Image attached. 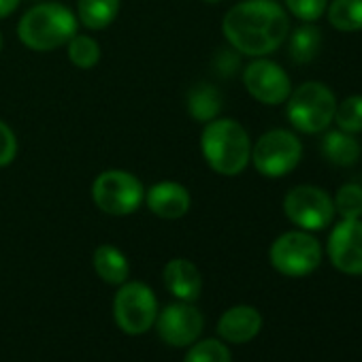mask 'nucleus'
<instances>
[{
  "label": "nucleus",
  "instance_id": "f257e3e1",
  "mask_svg": "<svg viewBox=\"0 0 362 362\" xmlns=\"http://www.w3.org/2000/svg\"><path fill=\"white\" fill-rule=\"evenodd\" d=\"M222 33L235 52L262 58L284 45L290 33V20L275 0H243L224 16Z\"/></svg>",
  "mask_w": 362,
  "mask_h": 362
},
{
  "label": "nucleus",
  "instance_id": "f03ea898",
  "mask_svg": "<svg viewBox=\"0 0 362 362\" xmlns=\"http://www.w3.org/2000/svg\"><path fill=\"white\" fill-rule=\"evenodd\" d=\"M201 151L214 173L237 177L252 160V141L241 122L216 117L207 122L201 132Z\"/></svg>",
  "mask_w": 362,
  "mask_h": 362
},
{
  "label": "nucleus",
  "instance_id": "7ed1b4c3",
  "mask_svg": "<svg viewBox=\"0 0 362 362\" xmlns=\"http://www.w3.org/2000/svg\"><path fill=\"white\" fill-rule=\"evenodd\" d=\"M79 28L77 16L62 3H41L28 9L20 24L18 37L33 52H54L66 45Z\"/></svg>",
  "mask_w": 362,
  "mask_h": 362
},
{
  "label": "nucleus",
  "instance_id": "20e7f679",
  "mask_svg": "<svg viewBox=\"0 0 362 362\" xmlns=\"http://www.w3.org/2000/svg\"><path fill=\"white\" fill-rule=\"evenodd\" d=\"M337 96L322 81H305L290 92L286 100V115L294 130L317 134L334 119Z\"/></svg>",
  "mask_w": 362,
  "mask_h": 362
},
{
  "label": "nucleus",
  "instance_id": "39448f33",
  "mask_svg": "<svg viewBox=\"0 0 362 362\" xmlns=\"http://www.w3.org/2000/svg\"><path fill=\"white\" fill-rule=\"evenodd\" d=\"M92 199L103 214L122 218L134 214L141 207L145 201V186L130 170L109 168L94 179Z\"/></svg>",
  "mask_w": 362,
  "mask_h": 362
},
{
  "label": "nucleus",
  "instance_id": "423d86ee",
  "mask_svg": "<svg viewBox=\"0 0 362 362\" xmlns=\"http://www.w3.org/2000/svg\"><path fill=\"white\" fill-rule=\"evenodd\" d=\"M303 158L300 139L284 128L264 132L256 145H252V162L262 177L279 179L290 175Z\"/></svg>",
  "mask_w": 362,
  "mask_h": 362
},
{
  "label": "nucleus",
  "instance_id": "0eeeda50",
  "mask_svg": "<svg viewBox=\"0 0 362 362\" xmlns=\"http://www.w3.org/2000/svg\"><path fill=\"white\" fill-rule=\"evenodd\" d=\"M271 264L286 277H305L322 262V247L307 230H292L279 235L269 252Z\"/></svg>",
  "mask_w": 362,
  "mask_h": 362
},
{
  "label": "nucleus",
  "instance_id": "6e6552de",
  "mask_svg": "<svg viewBox=\"0 0 362 362\" xmlns=\"http://www.w3.org/2000/svg\"><path fill=\"white\" fill-rule=\"evenodd\" d=\"M286 218L300 230H324L334 218L332 197L317 186H296L284 199Z\"/></svg>",
  "mask_w": 362,
  "mask_h": 362
},
{
  "label": "nucleus",
  "instance_id": "1a4fd4ad",
  "mask_svg": "<svg viewBox=\"0 0 362 362\" xmlns=\"http://www.w3.org/2000/svg\"><path fill=\"white\" fill-rule=\"evenodd\" d=\"M156 313L158 300L149 286H145L143 281H124L119 286L113 303V315L124 332L141 334L149 330L156 322Z\"/></svg>",
  "mask_w": 362,
  "mask_h": 362
},
{
  "label": "nucleus",
  "instance_id": "9d476101",
  "mask_svg": "<svg viewBox=\"0 0 362 362\" xmlns=\"http://www.w3.org/2000/svg\"><path fill=\"white\" fill-rule=\"evenodd\" d=\"M243 86L252 98L262 105L275 107L284 105L292 92V81L288 73L269 58H256L243 69Z\"/></svg>",
  "mask_w": 362,
  "mask_h": 362
},
{
  "label": "nucleus",
  "instance_id": "9b49d317",
  "mask_svg": "<svg viewBox=\"0 0 362 362\" xmlns=\"http://www.w3.org/2000/svg\"><path fill=\"white\" fill-rule=\"evenodd\" d=\"M158 334L162 341L175 347H186L199 339L203 332V313L192 303H173L160 315H156Z\"/></svg>",
  "mask_w": 362,
  "mask_h": 362
},
{
  "label": "nucleus",
  "instance_id": "f8f14e48",
  "mask_svg": "<svg viewBox=\"0 0 362 362\" xmlns=\"http://www.w3.org/2000/svg\"><path fill=\"white\" fill-rule=\"evenodd\" d=\"M328 258L345 275H362V220H343L328 237Z\"/></svg>",
  "mask_w": 362,
  "mask_h": 362
},
{
  "label": "nucleus",
  "instance_id": "ddd939ff",
  "mask_svg": "<svg viewBox=\"0 0 362 362\" xmlns=\"http://www.w3.org/2000/svg\"><path fill=\"white\" fill-rule=\"evenodd\" d=\"M145 203L149 211L162 220H179L192 207V197L186 186L177 181H158L145 190Z\"/></svg>",
  "mask_w": 362,
  "mask_h": 362
},
{
  "label": "nucleus",
  "instance_id": "4468645a",
  "mask_svg": "<svg viewBox=\"0 0 362 362\" xmlns=\"http://www.w3.org/2000/svg\"><path fill=\"white\" fill-rule=\"evenodd\" d=\"M162 277H164L166 290L175 298H179V300L192 303L203 292V277H201L199 269L190 260H186V258H175V260H170L164 267Z\"/></svg>",
  "mask_w": 362,
  "mask_h": 362
},
{
  "label": "nucleus",
  "instance_id": "2eb2a0df",
  "mask_svg": "<svg viewBox=\"0 0 362 362\" xmlns=\"http://www.w3.org/2000/svg\"><path fill=\"white\" fill-rule=\"evenodd\" d=\"M260 328L262 315L258 313V309L247 305L228 309L218 322V334L230 343H247L260 332Z\"/></svg>",
  "mask_w": 362,
  "mask_h": 362
},
{
  "label": "nucleus",
  "instance_id": "dca6fc26",
  "mask_svg": "<svg viewBox=\"0 0 362 362\" xmlns=\"http://www.w3.org/2000/svg\"><path fill=\"white\" fill-rule=\"evenodd\" d=\"M322 156L334 166H351L360 160L362 147L354 134L345 130H330L322 139Z\"/></svg>",
  "mask_w": 362,
  "mask_h": 362
},
{
  "label": "nucleus",
  "instance_id": "f3484780",
  "mask_svg": "<svg viewBox=\"0 0 362 362\" xmlns=\"http://www.w3.org/2000/svg\"><path fill=\"white\" fill-rule=\"evenodd\" d=\"M122 9V0H77V20L88 30L109 28Z\"/></svg>",
  "mask_w": 362,
  "mask_h": 362
},
{
  "label": "nucleus",
  "instance_id": "a211bd4d",
  "mask_svg": "<svg viewBox=\"0 0 362 362\" xmlns=\"http://www.w3.org/2000/svg\"><path fill=\"white\" fill-rule=\"evenodd\" d=\"M94 269L98 273V277L111 286H122L128 279L130 267H128V258L124 256L122 250H117L115 245H98L94 252Z\"/></svg>",
  "mask_w": 362,
  "mask_h": 362
},
{
  "label": "nucleus",
  "instance_id": "6ab92c4d",
  "mask_svg": "<svg viewBox=\"0 0 362 362\" xmlns=\"http://www.w3.org/2000/svg\"><path fill=\"white\" fill-rule=\"evenodd\" d=\"M224 98L220 90L211 83H199L188 94V111L199 122H211L220 115Z\"/></svg>",
  "mask_w": 362,
  "mask_h": 362
},
{
  "label": "nucleus",
  "instance_id": "aec40b11",
  "mask_svg": "<svg viewBox=\"0 0 362 362\" xmlns=\"http://www.w3.org/2000/svg\"><path fill=\"white\" fill-rule=\"evenodd\" d=\"M322 47V30L317 26H313L311 22H305L303 26H298L292 37H290V58L296 64H307L311 60H315V56L320 54Z\"/></svg>",
  "mask_w": 362,
  "mask_h": 362
},
{
  "label": "nucleus",
  "instance_id": "412c9836",
  "mask_svg": "<svg viewBox=\"0 0 362 362\" xmlns=\"http://www.w3.org/2000/svg\"><path fill=\"white\" fill-rule=\"evenodd\" d=\"M328 24L341 33L362 30V0H332L326 7Z\"/></svg>",
  "mask_w": 362,
  "mask_h": 362
},
{
  "label": "nucleus",
  "instance_id": "4be33fe9",
  "mask_svg": "<svg viewBox=\"0 0 362 362\" xmlns=\"http://www.w3.org/2000/svg\"><path fill=\"white\" fill-rule=\"evenodd\" d=\"M66 54L73 66L88 71L94 69L100 60V45L96 39L88 37V35H75L69 43H66Z\"/></svg>",
  "mask_w": 362,
  "mask_h": 362
},
{
  "label": "nucleus",
  "instance_id": "5701e85b",
  "mask_svg": "<svg viewBox=\"0 0 362 362\" xmlns=\"http://www.w3.org/2000/svg\"><path fill=\"white\" fill-rule=\"evenodd\" d=\"M332 122L339 126V130H345L349 134L362 132V94H354L337 103Z\"/></svg>",
  "mask_w": 362,
  "mask_h": 362
},
{
  "label": "nucleus",
  "instance_id": "b1692460",
  "mask_svg": "<svg viewBox=\"0 0 362 362\" xmlns=\"http://www.w3.org/2000/svg\"><path fill=\"white\" fill-rule=\"evenodd\" d=\"M334 211L343 220H358L362 218V186L358 184H343L334 199Z\"/></svg>",
  "mask_w": 362,
  "mask_h": 362
},
{
  "label": "nucleus",
  "instance_id": "393cba45",
  "mask_svg": "<svg viewBox=\"0 0 362 362\" xmlns=\"http://www.w3.org/2000/svg\"><path fill=\"white\" fill-rule=\"evenodd\" d=\"M184 362H230V351L224 343L207 339L197 343L184 358Z\"/></svg>",
  "mask_w": 362,
  "mask_h": 362
},
{
  "label": "nucleus",
  "instance_id": "a878e982",
  "mask_svg": "<svg viewBox=\"0 0 362 362\" xmlns=\"http://www.w3.org/2000/svg\"><path fill=\"white\" fill-rule=\"evenodd\" d=\"M288 11L300 22H315L326 13L328 0H284Z\"/></svg>",
  "mask_w": 362,
  "mask_h": 362
},
{
  "label": "nucleus",
  "instance_id": "bb28decb",
  "mask_svg": "<svg viewBox=\"0 0 362 362\" xmlns=\"http://www.w3.org/2000/svg\"><path fill=\"white\" fill-rule=\"evenodd\" d=\"M18 156V136L7 122L0 119V168L9 166Z\"/></svg>",
  "mask_w": 362,
  "mask_h": 362
},
{
  "label": "nucleus",
  "instance_id": "cd10ccee",
  "mask_svg": "<svg viewBox=\"0 0 362 362\" xmlns=\"http://www.w3.org/2000/svg\"><path fill=\"white\" fill-rule=\"evenodd\" d=\"M239 52H220V56H218V71L222 73V75H226V77H230V75H235V71H237V66H239V56H237Z\"/></svg>",
  "mask_w": 362,
  "mask_h": 362
},
{
  "label": "nucleus",
  "instance_id": "c85d7f7f",
  "mask_svg": "<svg viewBox=\"0 0 362 362\" xmlns=\"http://www.w3.org/2000/svg\"><path fill=\"white\" fill-rule=\"evenodd\" d=\"M20 3H22V0H0V20L13 16L16 9L20 7Z\"/></svg>",
  "mask_w": 362,
  "mask_h": 362
},
{
  "label": "nucleus",
  "instance_id": "c756f323",
  "mask_svg": "<svg viewBox=\"0 0 362 362\" xmlns=\"http://www.w3.org/2000/svg\"><path fill=\"white\" fill-rule=\"evenodd\" d=\"M203 3H207V5H218V3H222V0H203Z\"/></svg>",
  "mask_w": 362,
  "mask_h": 362
},
{
  "label": "nucleus",
  "instance_id": "7c9ffc66",
  "mask_svg": "<svg viewBox=\"0 0 362 362\" xmlns=\"http://www.w3.org/2000/svg\"><path fill=\"white\" fill-rule=\"evenodd\" d=\"M0 52H3V33H0Z\"/></svg>",
  "mask_w": 362,
  "mask_h": 362
}]
</instances>
